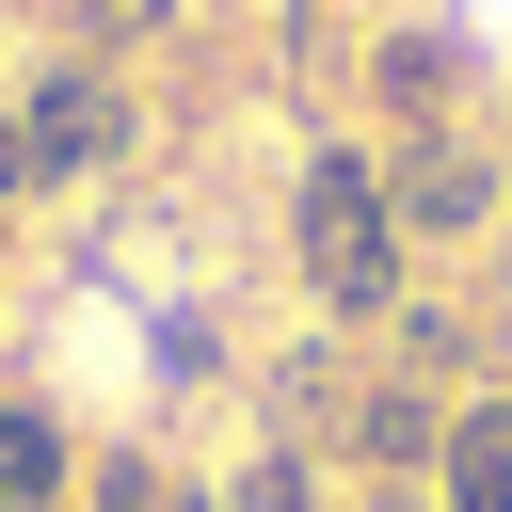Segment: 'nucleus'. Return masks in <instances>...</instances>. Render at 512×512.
I'll return each instance as SVG.
<instances>
[{"instance_id":"obj_1","label":"nucleus","mask_w":512,"mask_h":512,"mask_svg":"<svg viewBox=\"0 0 512 512\" xmlns=\"http://www.w3.org/2000/svg\"><path fill=\"white\" fill-rule=\"evenodd\" d=\"M16 128H32V192H80V176H112V160L144 144V112H128V80H112L96 48H64V64L16 96Z\"/></svg>"},{"instance_id":"obj_2","label":"nucleus","mask_w":512,"mask_h":512,"mask_svg":"<svg viewBox=\"0 0 512 512\" xmlns=\"http://www.w3.org/2000/svg\"><path fill=\"white\" fill-rule=\"evenodd\" d=\"M384 224H400V240H496V224H512V176H496L464 128H400V144H384Z\"/></svg>"},{"instance_id":"obj_3","label":"nucleus","mask_w":512,"mask_h":512,"mask_svg":"<svg viewBox=\"0 0 512 512\" xmlns=\"http://www.w3.org/2000/svg\"><path fill=\"white\" fill-rule=\"evenodd\" d=\"M336 448H352V480H432V464H448V400H432V384H400V368L368 352V384H352Z\"/></svg>"},{"instance_id":"obj_4","label":"nucleus","mask_w":512,"mask_h":512,"mask_svg":"<svg viewBox=\"0 0 512 512\" xmlns=\"http://www.w3.org/2000/svg\"><path fill=\"white\" fill-rule=\"evenodd\" d=\"M288 240H304V272L352 256V240H384V144H320L304 192H288Z\"/></svg>"},{"instance_id":"obj_5","label":"nucleus","mask_w":512,"mask_h":512,"mask_svg":"<svg viewBox=\"0 0 512 512\" xmlns=\"http://www.w3.org/2000/svg\"><path fill=\"white\" fill-rule=\"evenodd\" d=\"M480 352H496V320H480V304H432V288H416V304L384 320V368H400V384H432V400H480Z\"/></svg>"},{"instance_id":"obj_6","label":"nucleus","mask_w":512,"mask_h":512,"mask_svg":"<svg viewBox=\"0 0 512 512\" xmlns=\"http://www.w3.org/2000/svg\"><path fill=\"white\" fill-rule=\"evenodd\" d=\"M432 512H512V384L448 400V464H432Z\"/></svg>"},{"instance_id":"obj_7","label":"nucleus","mask_w":512,"mask_h":512,"mask_svg":"<svg viewBox=\"0 0 512 512\" xmlns=\"http://www.w3.org/2000/svg\"><path fill=\"white\" fill-rule=\"evenodd\" d=\"M416 304V240L384 224V240H352V256H320V336H384Z\"/></svg>"},{"instance_id":"obj_8","label":"nucleus","mask_w":512,"mask_h":512,"mask_svg":"<svg viewBox=\"0 0 512 512\" xmlns=\"http://www.w3.org/2000/svg\"><path fill=\"white\" fill-rule=\"evenodd\" d=\"M448 80H464V48H448V32H368V96H384V144H400V128H448Z\"/></svg>"},{"instance_id":"obj_9","label":"nucleus","mask_w":512,"mask_h":512,"mask_svg":"<svg viewBox=\"0 0 512 512\" xmlns=\"http://www.w3.org/2000/svg\"><path fill=\"white\" fill-rule=\"evenodd\" d=\"M64 480H80V448H64V416H48L32 384H0V496H32V512H48Z\"/></svg>"},{"instance_id":"obj_10","label":"nucleus","mask_w":512,"mask_h":512,"mask_svg":"<svg viewBox=\"0 0 512 512\" xmlns=\"http://www.w3.org/2000/svg\"><path fill=\"white\" fill-rule=\"evenodd\" d=\"M208 496H224V512H320V464H304V448L272 432V448H240V464H224Z\"/></svg>"},{"instance_id":"obj_11","label":"nucleus","mask_w":512,"mask_h":512,"mask_svg":"<svg viewBox=\"0 0 512 512\" xmlns=\"http://www.w3.org/2000/svg\"><path fill=\"white\" fill-rule=\"evenodd\" d=\"M80 496H96V512H176V464H160V448H96Z\"/></svg>"},{"instance_id":"obj_12","label":"nucleus","mask_w":512,"mask_h":512,"mask_svg":"<svg viewBox=\"0 0 512 512\" xmlns=\"http://www.w3.org/2000/svg\"><path fill=\"white\" fill-rule=\"evenodd\" d=\"M144 32H176V0H80V48H96V64L144 48Z\"/></svg>"},{"instance_id":"obj_13","label":"nucleus","mask_w":512,"mask_h":512,"mask_svg":"<svg viewBox=\"0 0 512 512\" xmlns=\"http://www.w3.org/2000/svg\"><path fill=\"white\" fill-rule=\"evenodd\" d=\"M32 192V128H16V96H0V208Z\"/></svg>"},{"instance_id":"obj_14","label":"nucleus","mask_w":512,"mask_h":512,"mask_svg":"<svg viewBox=\"0 0 512 512\" xmlns=\"http://www.w3.org/2000/svg\"><path fill=\"white\" fill-rule=\"evenodd\" d=\"M480 320H496V352H512V224H496V304H480Z\"/></svg>"},{"instance_id":"obj_15","label":"nucleus","mask_w":512,"mask_h":512,"mask_svg":"<svg viewBox=\"0 0 512 512\" xmlns=\"http://www.w3.org/2000/svg\"><path fill=\"white\" fill-rule=\"evenodd\" d=\"M176 512H224V496H176Z\"/></svg>"},{"instance_id":"obj_16","label":"nucleus","mask_w":512,"mask_h":512,"mask_svg":"<svg viewBox=\"0 0 512 512\" xmlns=\"http://www.w3.org/2000/svg\"><path fill=\"white\" fill-rule=\"evenodd\" d=\"M0 272H16V224H0Z\"/></svg>"},{"instance_id":"obj_17","label":"nucleus","mask_w":512,"mask_h":512,"mask_svg":"<svg viewBox=\"0 0 512 512\" xmlns=\"http://www.w3.org/2000/svg\"><path fill=\"white\" fill-rule=\"evenodd\" d=\"M0 512H32V496H0Z\"/></svg>"}]
</instances>
